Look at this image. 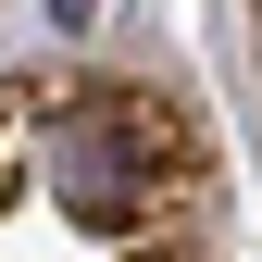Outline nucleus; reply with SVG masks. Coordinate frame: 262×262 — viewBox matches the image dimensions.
I'll use <instances>...</instances> for the list:
<instances>
[{"mask_svg": "<svg viewBox=\"0 0 262 262\" xmlns=\"http://www.w3.org/2000/svg\"><path fill=\"white\" fill-rule=\"evenodd\" d=\"M50 187H62V212L125 225V212L162 187V138H150V113H138V100H88L75 125H62V150H50Z\"/></svg>", "mask_w": 262, "mask_h": 262, "instance_id": "nucleus-1", "label": "nucleus"}]
</instances>
